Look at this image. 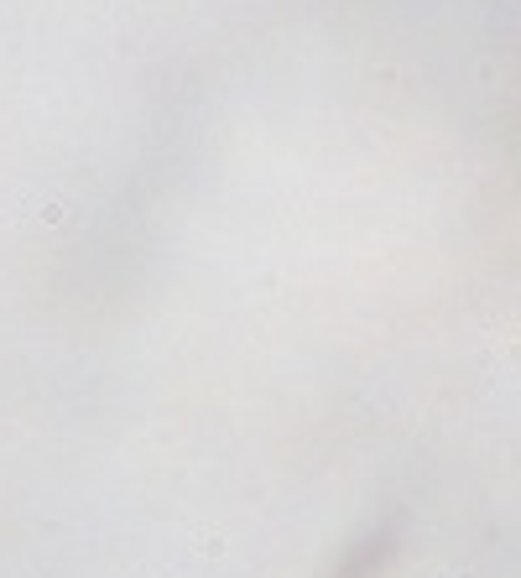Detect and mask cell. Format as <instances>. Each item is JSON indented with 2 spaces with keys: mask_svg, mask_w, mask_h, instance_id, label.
I'll return each instance as SVG.
<instances>
[]
</instances>
